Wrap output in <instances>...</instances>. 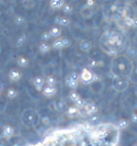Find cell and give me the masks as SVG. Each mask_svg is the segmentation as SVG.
<instances>
[{
  "instance_id": "7402d4cb",
  "label": "cell",
  "mask_w": 137,
  "mask_h": 146,
  "mask_svg": "<svg viewBox=\"0 0 137 146\" xmlns=\"http://www.w3.org/2000/svg\"><path fill=\"white\" fill-rule=\"evenodd\" d=\"M49 33L51 38H56L57 39V38H60L61 33H62V30H61V28L59 26H54V27L50 28Z\"/></svg>"
},
{
  "instance_id": "ac0fdd59",
  "label": "cell",
  "mask_w": 137,
  "mask_h": 146,
  "mask_svg": "<svg viewBox=\"0 0 137 146\" xmlns=\"http://www.w3.org/2000/svg\"><path fill=\"white\" fill-rule=\"evenodd\" d=\"M79 50L84 52V53H88V52H90L92 48V43L91 41H89V40H82V41L79 42Z\"/></svg>"
},
{
  "instance_id": "d4e9b609",
  "label": "cell",
  "mask_w": 137,
  "mask_h": 146,
  "mask_svg": "<svg viewBox=\"0 0 137 146\" xmlns=\"http://www.w3.org/2000/svg\"><path fill=\"white\" fill-rule=\"evenodd\" d=\"M27 39H28L27 35H22V36H19L18 38H17L16 42H15V46H16V47H22V46H24V44L27 42Z\"/></svg>"
},
{
  "instance_id": "4dcf8cb0",
  "label": "cell",
  "mask_w": 137,
  "mask_h": 146,
  "mask_svg": "<svg viewBox=\"0 0 137 146\" xmlns=\"http://www.w3.org/2000/svg\"><path fill=\"white\" fill-rule=\"evenodd\" d=\"M80 98V96H79V94H78L77 91H75V90H72L70 94H68V99L72 101V102H76V101L78 100Z\"/></svg>"
},
{
  "instance_id": "9a60e30c",
  "label": "cell",
  "mask_w": 137,
  "mask_h": 146,
  "mask_svg": "<svg viewBox=\"0 0 137 146\" xmlns=\"http://www.w3.org/2000/svg\"><path fill=\"white\" fill-rule=\"evenodd\" d=\"M15 134V129L10 125L3 126V139L5 140H11Z\"/></svg>"
},
{
  "instance_id": "603a6c76",
  "label": "cell",
  "mask_w": 137,
  "mask_h": 146,
  "mask_svg": "<svg viewBox=\"0 0 137 146\" xmlns=\"http://www.w3.org/2000/svg\"><path fill=\"white\" fill-rule=\"evenodd\" d=\"M51 50V45H50L48 42H42L41 44L39 45V52L41 54H46Z\"/></svg>"
},
{
  "instance_id": "f1b7e54d",
  "label": "cell",
  "mask_w": 137,
  "mask_h": 146,
  "mask_svg": "<svg viewBox=\"0 0 137 146\" xmlns=\"http://www.w3.org/2000/svg\"><path fill=\"white\" fill-rule=\"evenodd\" d=\"M50 123H51V120H50V117L49 116H47V115H44V116H40V123H41L42 126H49Z\"/></svg>"
},
{
  "instance_id": "836d02e7",
  "label": "cell",
  "mask_w": 137,
  "mask_h": 146,
  "mask_svg": "<svg viewBox=\"0 0 137 146\" xmlns=\"http://www.w3.org/2000/svg\"><path fill=\"white\" fill-rule=\"evenodd\" d=\"M86 104V101L84 100V99H82V98H79V99H78L77 101H76V102H74V105H75V106H77L78 109L80 110V109H82V108H84V105Z\"/></svg>"
},
{
  "instance_id": "52a82bcc",
  "label": "cell",
  "mask_w": 137,
  "mask_h": 146,
  "mask_svg": "<svg viewBox=\"0 0 137 146\" xmlns=\"http://www.w3.org/2000/svg\"><path fill=\"white\" fill-rule=\"evenodd\" d=\"M78 84H79V74L76 72H72L68 78H65V85L75 90L76 88L78 87Z\"/></svg>"
},
{
  "instance_id": "e575fe53",
  "label": "cell",
  "mask_w": 137,
  "mask_h": 146,
  "mask_svg": "<svg viewBox=\"0 0 137 146\" xmlns=\"http://www.w3.org/2000/svg\"><path fill=\"white\" fill-rule=\"evenodd\" d=\"M3 126L2 123H0V139H3Z\"/></svg>"
},
{
  "instance_id": "277c9868",
  "label": "cell",
  "mask_w": 137,
  "mask_h": 146,
  "mask_svg": "<svg viewBox=\"0 0 137 146\" xmlns=\"http://www.w3.org/2000/svg\"><path fill=\"white\" fill-rule=\"evenodd\" d=\"M128 85H130V80L128 78H113V82H111L113 88L118 92L126 90Z\"/></svg>"
},
{
  "instance_id": "74e56055",
  "label": "cell",
  "mask_w": 137,
  "mask_h": 146,
  "mask_svg": "<svg viewBox=\"0 0 137 146\" xmlns=\"http://www.w3.org/2000/svg\"><path fill=\"white\" fill-rule=\"evenodd\" d=\"M136 94H137V89H136Z\"/></svg>"
},
{
  "instance_id": "8992f818",
  "label": "cell",
  "mask_w": 137,
  "mask_h": 146,
  "mask_svg": "<svg viewBox=\"0 0 137 146\" xmlns=\"http://www.w3.org/2000/svg\"><path fill=\"white\" fill-rule=\"evenodd\" d=\"M94 80V74L91 70H89L87 68H84L82 70V72L79 73V81L82 84H86V85H90Z\"/></svg>"
},
{
  "instance_id": "5b68a950",
  "label": "cell",
  "mask_w": 137,
  "mask_h": 146,
  "mask_svg": "<svg viewBox=\"0 0 137 146\" xmlns=\"http://www.w3.org/2000/svg\"><path fill=\"white\" fill-rule=\"evenodd\" d=\"M97 106L93 102H86L82 109L79 110V116H92L96 114Z\"/></svg>"
},
{
  "instance_id": "30bf717a",
  "label": "cell",
  "mask_w": 137,
  "mask_h": 146,
  "mask_svg": "<svg viewBox=\"0 0 137 146\" xmlns=\"http://www.w3.org/2000/svg\"><path fill=\"white\" fill-rule=\"evenodd\" d=\"M53 108L56 112H65L67 109H68V105H67V102L63 100V99H59V100H56L55 102H53Z\"/></svg>"
},
{
  "instance_id": "8fae6325",
  "label": "cell",
  "mask_w": 137,
  "mask_h": 146,
  "mask_svg": "<svg viewBox=\"0 0 137 146\" xmlns=\"http://www.w3.org/2000/svg\"><path fill=\"white\" fill-rule=\"evenodd\" d=\"M79 14H80V16L82 18H86V19L92 17V15H93V7H89L87 5H82L80 10H79Z\"/></svg>"
},
{
  "instance_id": "484cf974",
  "label": "cell",
  "mask_w": 137,
  "mask_h": 146,
  "mask_svg": "<svg viewBox=\"0 0 137 146\" xmlns=\"http://www.w3.org/2000/svg\"><path fill=\"white\" fill-rule=\"evenodd\" d=\"M22 5L26 10H31L34 8L36 1L34 0H22Z\"/></svg>"
},
{
  "instance_id": "4fadbf2b",
  "label": "cell",
  "mask_w": 137,
  "mask_h": 146,
  "mask_svg": "<svg viewBox=\"0 0 137 146\" xmlns=\"http://www.w3.org/2000/svg\"><path fill=\"white\" fill-rule=\"evenodd\" d=\"M103 87H104V84H103V82L101 81L100 78H96L90 84V89H91V91L96 92V94H100L101 91L103 90Z\"/></svg>"
},
{
  "instance_id": "5bb4252c",
  "label": "cell",
  "mask_w": 137,
  "mask_h": 146,
  "mask_svg": "<svg viewBox=\"0 0 137 146\" xmlns=\"http://www.w3.org/2000/svg\"><path fill=\"white\" fill-rule=\"evenodd\" d=\"M42 94L46 98H53L57 94V88L54 86H47V85H45V86L43 87V89H42Z\"/></svg>"
},
{
  "instance_id": "44dd1931",
  "label": "cell",
  "mask_w": 137,
  "mask_h": 146,
  "mask_svg": "<svg viewBox=\"0 0 137 146\" xmlns=\"http://www.w3.org/2000/svg\"><path fill=\"white\" fill-rule=\"evenodd\" d=\"M65 3L64 2V0H50L49 1V5L51 9L54 10H58V9H61L63 5Z\"/></svg>"
},
{
  "instance_id": "7a4b0ae2",
  "label": "cell",
  "mask_w": 137,
  "mask_h": 146,
  "mask_svg": "<svg viewBox=\"0 0 137 146\" xmlns=\"http://www.w3.org/2000/svg\"><path fill=\"white\" fill-rule=\"evenodd\" d=\"M133 69V60L125 54L115 56L110 62V76L115 78H130Z\"/></svg>"
},
{
  "instance_id": "6da1fadb",
  "label": "cell",
  "mask_w": 137,
  "mask_h": 146,
  "mask_svg": "<svg viewBox=\"0 0 137 146\" xmlns=\"http://www.w3.org/2000/svg\"><path fill=\"white\" fill-rule=\"evenodd\" d=\"M126 44L125 36L119 31H110L106 30L103 32L100 39L101 48L109 56H117L121 54V52L124 50Z\"/></svg>"
},
{
  "instance_id": "d6a6232c",
  "label": "cell",
  "mask_w": 137,
  "mask_h": 146,
  "mask_svg": "<svg viewBox=\"0 0 137 146\" xmlns=\"http://www.w3.org/2000/svg\"><path fill=\"white\" fill-rule=\"evenodd\" d=\"M50 39H51V36H50L49 31H44L41 35V40H42V42H48L50 40Z\"/></svg>"
},
{
  "instance_id": "3957f363",
  "label": "cell",
  "mask_w": 137,
  "mask_h": 146,
  "mask_svg": "<svg viewBox=\"0 0 137 146\" xmlns=\"http://www.w3.org/2000/svg\"><path fill=\"white\" fill-rule=\"evenodd\" d=\"M20 121L25 127L33 128L40 123V115L36 110L26 109L20 115Z\"/></svg>"
},
{
  "instance_id": "ffe728a7",
  "label": "cell",
  "mask_w": 137,
  "mask_h": 146,
  "mask_svg": "<svg viewBox=\"0 0 137 146\" xmlns=\"http://www.w3.org/2000/svg\"><path fill=\"white\" fill-rule=\"evenodd\" d=\"M16 64L19 68H27L29 66V59L26 56H18L17 59H16Z\"/></svg>"
},
{
  "instance_id": "8d00e7d4",
  "label": "cell",
  "mask_w": 137,
  "mask_h": 146,
  "mask_svg": "<svg viewBox=\"0 0 137 146\" xmlns=\"http://www.w3.org/2000/svg\"><path fill=\"white\" fill-rule=\"evenodd\" d=\"M13 146H22V145H20V144H14Z\"/></svg>"
},
{
  "instance_id": "d590c367",
  "label": "cell",
  "mask_w": 137,
  "mask_h": 146,
  "mask_svg": "<svg viewBox=\"0 0 137 146\" xmlns=\"http://www.w3.org/2000/svg\"><path fill=\"white\" fill-rule=\"evenodd\" d=\"M2 88H3V85H2V83L0 82V95H1V91H2Z\"/></svg>"
},
{
  "instance_id": "d6986e66",
  "label": "cell",
  "mask_w": 137,
  "mask_h": 146,
  "mask_svg": "<svg viewBox=\"0 0 137 146\" xmlns=\"http://www.w3.org/2000/svg\"><path fill=\"white\" fill-rule=\"evenodd\" d=\"M128 80H130V82L137 84V58L133 60V69Z\"/></svg>"
},
{
  "instance_id": "83f0119b",
  "label": "cell",
  "mask_w": 137,
  "mask_h": 146,
  "mask_svg": "<svg viewBox=\"0 0 137 146\" xmlns=\"http://www.w3.org/2000/svg\"><path fill=\"white\" fill-rule=\"evenodd\" d=\"M56 84H57V78H56L54 75H48V76H46L45 85H47V86L56 87Z\"/></svg>"
},
{
  "instance_id": "9c48e42d",
  "label": "cell",
  "mask_w": 137,
  "mask_h": 146,
  "mask_svg": "<svg viewBox=\"0 0 137 146\" xmlns=\"http://www.w3.org/2000/svg\"><path fill=\"white\" fill-rule=\"evenodd\" d=\"M8 78L11 82H18L23 78V73L18 69H11L8 73Z\"/></svg>"
},
{
  "instance_id": "4316f807",
  "label": "cell",
  "mask_w": 137,
  "mask_h": 146,
  "mask_svg": "<svg viewBox=\"0 0 137 146\" xmlns=\"http://www.w3.org/2000/svg\"><path fill=\"white\" fill-rule=\"evenodd\" d=\"M126 56H128V58H131L132 60L136 59L137 58V50L135 47H128V50H126Z\"/></svg>"
},
{
  "instance_id": "1f68e13d",
  "label": "cell",
  "mask_w": 137,
  "mask_h": 146,
  "mask_svg": "<svg viewBox=\"0 0 137 146\" xmlns=\"http://www.w3.org/2000/svg\"><path fill=\"white\" fill-rule=\"evenodd\" d=\"M61 10L64 14H72L73 13V5H68V3H64Z\"/></svg>"
},
{
  "instance_id": "2e32d148",
  "label": "cell",
  "mask_w": 137,
  "mask_h": 146,
  "mask_svg": "<svg viewBox=\"0 0 137 146\" xmlns=\"http://www.w3.org/2000/svg\"><path fill=\"white\" fill-rule=\"evenodd\" d=\"M65 114H67L68 118H75V117L79 116V109H78L77 106H75L74 104L71 105V106H68V109H67Z\"/></svg>"
},
{
  "instance_id": "7c38bea8",
  "label": "cell",
  "mask_w": 137,
  "mask_h": 146,
  "mask_svg": "<svg viewBox=\"0 0 137 146\" xmlns=\"http://www.w3.org/2000/svg\"><path fill=\"white\" fill-rule=\"evenodd\" d=\"M32 84H33V86H34V88L37 90L42 91L43 87L45 86V78H43V76H41V75H38L36 78H33Z\"/></svg>"
},
{
  "instance_id": "e0dca14e",
  "label": "cell",
  "mask_w": 137,
  "mask_h": 146,
  "mask_svg": "<svg viewBox=\"0 0 137 146\" xmlns=\"http://www.w3.org/2000/svg\"><path fill=\"white\" fill-rule=\"evenodd\" d=\"M54 22H55L57 26H61V27H68V25L71 24L70 18L67 17V16H57V17H55Z\"/></svg>"
},
{
  "instance_id": "cb8c5ba5",
  "label": "cell",
  "mask_w": 137,
  "mask_h": 146,
  "mask_svg": "<svg viewBox=\"0 0 137 146\" xmlns=\"http://www.w3.org/2000/svg\"><path fill=\"white\" fill-rule=\"evenodd\" d=\"M17 96H18V91H17L16 88L11 87V88H9L7 90V97H8V99H10V100H14Z\"/></svg>"
},
{
  "instance_id": "ba28073f",
  "label": "cell",
  "mask_w": 137,
  "mask_h": 146,
  "mask_svg": "<svg viewBox=\"0 0 137 146\" xmlns=\"http://www.w3.org/2000/svg\"><path fill=\"white\" fill-rule=\"evenodd\" d=\"M70 45H71V41L68 38H57L55 41L53 42L51 47L55 50H62V48L68 47Z\"/></svg>"
},
{
  "instance_id": "f546056e",
  "label": "cell",
  "mask_w": 137,
  "mask_h": 146,
  "mask_svg": "<svg viewBox=\"0 0 137 146\" xmlns=\"http://www.w3.org/2000/svg\"><path fill=\"white\" fill-rule=\"evenodd\" d=\"M14 23H15V25H17V26H24L25 23H26V19L22 15H17V16L14 17Z\"/></svg>"
}]
</instances>
